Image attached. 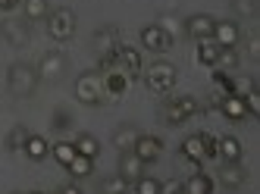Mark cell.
<instances>
[{"label":"cell","mask_w":260,"mask_h":194,"mask_svg":"<svg viewBox=\"0 0 260 194\" xmlns=\"http://www.w3.org/2000/svg\"><path fill=\"white\" fill-rule=\"evenodd\" d=\"M160 194H185V185L179 179H170V182H160Z\"/></svg>","instance_id":"d590c367"},{"label":"cell","mask_w":260,"mask_h":194,"mask_svg":"<svg viewBox=\"0 0 260 194\" xmlns=\"http://www.w3.org/2000/svg\"><path fill=\"white\" fill-rule=\"evenodd\" d=\"M245 47H248V60H254V63H257V60H260V38H257L254 31L248 35V41H245Z\"/></svg>","instance_id":"e575fe53"},{"label":"cell","mask_w":260,"mask_h":194,"mask_svg":"<svg viewBox=\"0 0 260 194\" xmlns=\"http://www.w3.org/2000/svg\"><path fill=\"white\" fill-rule=\"evenodd\" d=\"M13 194H22V191H13Z\"/></svg>","instance_id":"7bdbcfd3"},{"label":"cell","mask_w":260,"mask_h":194,"mask_svg":"<svg viewBox=\"0 0 260 194\" xmlns=\"http://www.w3.org/2000/svg\"><path fill=\"white\" fill-rule=\"evenodd\" d=\"M176 101H179V110L185 113V119H191V116L201 113V101H198V97H191V94H182V97H176Z\"/></svg>","instance_id":"83f0119b"},{"label":"cell","mask_w":260,"mask_h":194,"mask_svg":"<svg viewBox=\"0 0 260 194\" xmlns=\"http://www.w3.org/2000/svg\"><path fill=\"white\" fill-rule=\"evenodd\" d=\"M31 194H44V191H31Z\"/></svg>","instance_id":"60d3db41"},{"label":"cell","mask_w":260,"mask_h":194,"mask_svg":"<svg viewBox=\"0 0 260 194\" xmlns=\"http://www.w3.org/2000/svg\"><path fill=\"white\" fill-rule=\"evenodd\" d=\"M241 153H245V147H241L238 138H216V157L222 163H241Z\"/></svg>","instance_id":"4fadbf2b"},{"label":"cell","mask_w":260,"mask_h":194,"mask_svg":"<svg viewBox=\"0 0 260 194\" xmlns=\"http://www.w3.org/2000/svg\"><path fill=\"white\" fill-rule=\"evenodd\" d=\"M16 4H13V0H0V13H7V10H13Z\"/></svg>","instance_id":"ab89813d"},{"label":"cell","mask_w":260,"mask_h":194,"mask_svg":"<svg viewBox=\"0 0 260 194\" xmlns=\"http://www.w3.org/2000/svg\"><path fill=\"white\" fill-rule=\"evenodd\" d=\"M91 169H94V160L82 157V153H76V160L66 166V172H69L72 179H88V176H91Z\"/></svg>","instance_id":"cb8c5ba5"},{"label":"cell","mask_w":260,"mask_h":194,"mask_svg":"<svg viewBox=\"0 0 260 194\" xmlns=\"http://www.w3.org/2000/svg\"><path fill=\"white\" fill-rule=\"evenodd\" d=\"M128 188H132V182H125L119 172L116 176H107L101 182V194H128Z\"/></svg>","instance_id":"484cf974"},{"label":"cell","mask_w":260,"mask_h":194,"mask_svg":"<svg viewBox=\"0 0 260 194\" xmlns=\"http://www.w3.org/2000/svg\"><path fill=\"white\" fill-rule=\"evenodd\" d=\"M13 4H22V0H13Z\"/></svg>","instance_id":"b9f144b4"},{"label":"cell","mask_w":260,"mask_h":194,"mask_svg":"<svg viewBox=\"0 0 260 194\" xmlns=\"http://www.w3.org/2000/svg\"><path fill=\"white\" fill-rule=\"evenodd\" d=\"M201 141H204V153H207V160L216 157V138L213 135H201Z\"/></svg>","instance_id":"8d00e7d4"},{"label":"cell","mask_w":260,"mask_h":194,"mask_svg":"<svg viewBox=\"0 0 260 194\" xmlns=\"http://www.w3.org/2000/svg\"><path fill=\"white\" fill-rule=\"evenodd\" d=\"M50 153H53V160H57L60 166H69L72 160H76V144L72 141H57L50 147Z\"/></svg>","instance_id":"d4e9b609"},{"label":"cell","mask_w":260,"mask_h":194,"mask_svg":"<svg viewBox=\"0 0 260 194\" xmlns=\"http://www.w3.org/2000/svg\"><path fill=\"white\" fill-rule=\"evenodd\" d=\"M22 10H25L28 22H38V19H47L50 4H47V0H22Z\"/></svg>","instance_id":"603a6c76"},{"label":"cell","mask_w":260,"mask_h":194,"mask_svg":"<svg viewBox=\"0 0 260 194\" xmlns=\"http://www.w3.org/2000/svg\"><path fill=\"white\" fill-rule=\"evenodd\" d=\"M232 13L241 19H254L257 16V0H232Z\"/></svg>","instance_id":"f1b7e54d"},{"label":"cell","mask_w":260,"mask_h":194,"mask_svg":"<svg viewBox=\"0 0 260 194\" xmlns=\"http://www.w3.org/2000/svg\"><path fill=\"white\" fill-rule=\"evenodd\" d=\"M25 138H28V132H25L22 125H13V128L7 132V141H4V144H7L10 153H16V150H22V147H25Z\"/></svg>","instance_id":"4316f807"},{"label":"cell","mask_w":260,"mask_h":194,"mask_svg":"<svg viewBox=\"0 0 260 194\" xmlns=\"http://www.w3.org/2000/svg\"><path fill=\"white\" fill-rule=\"evenodd\" d=\"M219 50H222V47L213 41V38H207V41H198L194 56H198L201 66H216V63H219Z\"/></svg>","instance_id":"9a60e30c"},{"label":"cell","mask_w":260,"mask_h":194,"mask_svg":"<svg viewBox=\"0 0 260 194\" xmlns=\"http://www.w3.org/2000/svg\"><path fill=\"white\" fill-rule=\"evenodd\" d=\"M251 91H254V79H248V75H245V79H232V94L235 97H245Z\"/></svg>","instance_id":"d6a6232c"},{"label":"cell","mask_w":260,"mask_h":194,"mask_svg":"<svg viewBox=\"0 0 260 194\" xmlns=\"http://www.w3.org/2000/svg\"><path fill=\"white\" fill-rule=\"evenodd\" d=\"M132 185H135V194H160V182L151 176H138Z\"/></svg>","instance_id":"f546056e"},{"label":"cell","mask_w":260,"mask_h":194,"mask_svg":"<svg viewBox=\"0 0 260 194\" xmlns=\"http://www.w3.org/2000/svg\"><path fill=\"white\" fill-rule=\"evenodd\" d=\"M53 125H57V128H66V125H69V113H63V110H60L57 116H53Z\"/></svg>","instance_id":"74e56055"},{"label":"cell","mask_w":260,"mask_h":194,"mask_svg":"<svg viewBox=\"0 0 260 194\" xmlns=\"http://www.w3.org/2000/svg\"><path fill=\"white\" fill-rule=\"evenodd\" d=\"M91 47L98 50V56H107V53H113L119 47V28L113 25H104L94 31V38H91Z\"/></svg>","instance_id":"8fae6325"},{"label":"cell","mask_w":260,"mask_h":194,"mask_svg":"<svg viewBox=\"0 0 260 194\" xmlns=\"http://www.w3.org/2000/svg\"><path fill=\"white\" fill-rule=\"evenodd\" d=\"M241 101H245V110H248V116H260V94H257V88H254L251 94H245Z\"/></svg>","instance_id":"836d02e7"},{"label":"cell","mask_w":260,"mask_h":194,"mask_svg":"<svg viewBox=\"0 0 260 194\" xmlns=\"http://www.w3.org/2000/svg\"><path fill=\"white\" fill-rule=\"evenodd\" d=\"M176 79H179V69L173 63H166V60H157V63H151L144 69V85L154 94H170L176 88Z\"/></svg>","instance_id":"7a4b0ae2"},{"label":"cell","mask_w":260,"mask_h":194,"mask_svg":"<svg viewBox=\"0 0 260 194\" xmlns=\"http://www.w3.org/2000/svg\"><path fill=\"white\" fill-rule=\"evenodd\" d=\"M38 72H35V66L28 63H10L7 69V88L13 97H31L35 88H38Z\"/></svg>","instance_id":"6da1fadb"},{"label":"cell","mask_w":260,"mask_h":194,"mask_svg":"<svg viewBox=\"0 0 260 194\" xmlns=\"http://www.w3.org/2000/svg\"><path fill=\"white\" fill-rule=\"evenodd\" d=\"M182 157L185 160H191V163H204L207 160V153H204V141H201V135H188V138L182 141Z\"/></svg>","instance_id":"e0dca14e"},{"label":"cell","mask_w":260,"mask_h":194,"mask_svg":"<svg viewBox=\"0 0 260 194\" xmlns=\"http://www.w3.org/2000/svg\"><path fill=\"white\" fill-rule=\"evenodd\" d=\"M141 47L151 50V53H166V50L173 47V38L154 22V25H144L141 28Z\"/></svg>","instance_id":"ba28073f"},{"label":"cell","mask_w":260,"mask_h":194,"mask_svg":"<svg viewBox=\"0 0 260 194\" xmlns=\"http://www.w3.org/2000/svg\"><path fill=\"white\" fill-rule=\"evenodd\" d=\"M22 150H25V157H28V160H35V163H41L44 157H50V144L41 138V135H28Z\"/></svg>","instance_id":"2e32d148"},{"label":"cell","mask_w":260,"mask_h":194,"mask_svg":"<svg viewBox=\"0 0 260 194\" xmlns=\"http://www.w3.org/2000/svg\"><path fill=\"white\" fill-rule=\"evenodd\" d=\"M60 194H85V191H82L76 182H69V185H63V188H60Z\"/></svg>","instance_id":"f35d334b"},{"label":"cell","mask_w":260,"mask_h":194,"mask_svg":"<svg viewBox=\"0 0 260 194\" xmlns=\"http://www.w3.org/2000/svg\"><path fill=\"white\" fill-rule=\"evenodd\" d=\"M213 25H216L213 16L194 13V16H188V19L182 22V31L188 35V38H194V41H207V38H213Z\"/></svg>","instance_id":"8992f818"},{"label":"cell","mask_w":260,"mask_h":194,"mask_svg":"<svg viewBox=\"0 0 260 194\" xmlns=\"http://www.w3.org/2000/svg\"><path fill=\"white\" fill-rule=\"evenodd\" d=\"M47 35L53 41H69L76 35V13L69 7H57L47 13Z\"/></svg>","instance_id":"277c9868"},{"label":"cell","mask_w":260,"mask_h":194,"mask_svg":"<svg viewBox=\"0 0 260 194\" xmlns=\"http://www.w3.org/2000/svg\"><path fill=\"white\" fill-rule=\"evenodd\" d=\"M0 35L10 41V47H28V41H31L28 19L25 22H19V19H4V22H0Z\"/></svg>","instance_id":"52a82bcc"},{"label":"cell","mask_w":260,"mask_h":194,"mask_svg":"<svg viewBox=\"0 0 260 194\" xmlns=\"http://www.w3.org/2000/svg\"><path fill=\"white\" fill-rule=\"evenodd\" d=\"M76 97L85 107H101L107 101V91H104V75L101 72H82L76 79Z\"/></svg>","instance_id":"3957f363"},{"label":"cell","mask_w":260,"mask_h":194,"mask_svg":"<svg viewBox=\"0 0 260 194\" xmlns=\"http://www.w3.org/2000/svg\"><path fill=\"white\" fill-rule=\"evenodd\" d=\"M213 41L219 47H235L241 41V28L235 19H216V25H213Z\"/></svg>","instance_id":"9c48e42d"},{"label":"cell","mask_w":260,"mask_h":194,"mask_svg":"<svg viewBox=\"0 0 260 194\" xmlns=\"http://www.w3.org/2000/svg\"><path fill=\"white\" fill-rule=\"evenodd\" d=\"M160 150H163V141L154 138V135H138V141H135V147H132V153H135L141 163L160 160Z\"/></svg>","instance_id":"30bf717a"},{"label":"cell","mask_w":260,"mask_h":194,"mask_svg":"<svg viewBox=\"0 0 260 194\" xmlns=\"http://www.w3.org/2000/svg\"><path fill=\"white\" fill-rule=\"evenodd\" d=\"M138 128L132 125V122H125V125H119L116 132H113V147L116 150H122V153H128V150H132L135 147V141H138Z\"/></svg>","instance_id":"5bb4252c"},{"label":"cell","mask_w":260,"mask_h":194,"mask_svg":"<svg viewBox=\"0 0 260 194\" xmlns=\"http://www.w3.org/2000/svg\"><path fill=\"white\" fill-rule=\"evenodd\" d=\"M157 25H160V28H163L166 35H170V38H173V41H176V35L182 31V22H179V19H176L173 13H163V16H160V22H157Z\"/></svg>","instance_id":"4dcf8cb0"},{"label":"cell","mask_w":260,"mask_h":194,"mask_svg":"<svg viewBox=\"0 0 260 194\" xmlns=\"http://www.w3.org/2000/svg\"><path fill=\"white\" fill-rule=\"evenodd\" d=\"M245 179H248V172L241 169V163H226V166L219 169V182L226 185V188H241Z\"/></svg>","instance_id":"ac0fdd59"},{"label":"cell","mask_w":260,"mask_h":194,"mask_svg":"<svg viewBox=\"0 0 260 194\" xmlns=\"http://www.w3.org/2000/svg\"><path fill=\"white\" fill-rule=\"evenodd\" d=\"M141 169H144V163L135 157L132 150H128V153H122V157H119V176H122L125 182H135V179L141 176Z\"/></svg>","instance_id":"d6986e66"},{"label":"cell","mask_w":260,"mask_h":194,"mask_svg":"<svg viewBox=\"0 0 260 194\" xmlns=\"http://www.w3.org/2000/svg\"><path fill=\"white\" fill-rule=\"evenodd\" d=\"M66 69H69V60H66V53L63 50H47L44 56H41V63H38V79L41 82H60L63 75H66Z\"/></svg>","instance_id":"5b68a950"},{"label":"cell","mask_w":260,"mask_h":194,"mask_svg":"<svg viewBox=\"0 0 260 194\" xmlns=\"http://www.w3.org/2000/svg\"><path fill=\"white\" fill-rule=\"evenodd\" d=\"M160 116H163L166 125H182V122H185V113L179 110V101H176V97H166V101H163Z\"/></svg>","instance_id":"44dd1931"},{"label":"cell","mask_w":260,"mask_h":194,"mask_svg":"<svg viewBox=\"0 0 260 194\" xmlns=\"http://www.w3.org/2000/svg\"><path fill=\"white\" fill-rule=\"evenodd\" d=\"M72 144H76V153H82V157H88V160H94L101 153V141L94 138V135H88V132H82Z\"/></svg>","instance_id":"ffe728a7"},{"label":"cell","mask_w":260,"mask_h":194,"mask_svg":"<svg viewBox=\"0 0 260 194\" xmlns=\"http://www.w3.org/2000/svg\"><path fill=\"white\" fill-rule=\"evenodd\" d=\"M216 66H222V69H235V66H238V53H235V47H222Z\"/></svg>","instance_id":"1f68e13d"},{"label":"cell","mask_w":260,"mask_h":194,"mask_svg":"<svg viewBox=\"0 0 260 194\" xmlns=\"http://www.w3.org/2000/svg\"><path fill=\"white\" fill-rule=\"evenodd\" d=\"M219 113L226 116L229 122H245V119H248L245 101H241V97H235V94H229V97H219Z\"/></svg>","instance_id":"7c38bea8"},{"label":"cell","mask_w":260,"mask_h":194,"mask_svg":"<svg viewBox=\"0 0 260 194\" xmlns=\"http://www.w3.org/2000/svg\"><path fill=\"white\" fill-rule=\"evenodd\" d=\"M182 185H185V194H213V179L204 176V172H194V176Z\"/></svg>","instance_id":"7402d4cb"}]
</instances>
